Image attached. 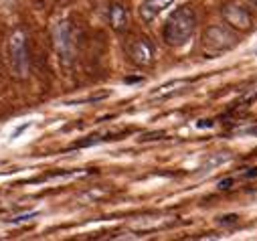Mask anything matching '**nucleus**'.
Masks as SVG:
<instances>
[{"mask_svg": "<svg viewBox=\"0 0 257 241\" xmlns=\"http://www.w3.org/2000/svg\"><path fill=\"white\" fill-rule=\"evenodd\" d=\"M160 138H166V134L164 132H154V134H144L140 140L142 142H148V140H160Z\"/></svg>", "mask_w": 257, "mask_h": 241, "instance_id": "9d476101", "label": "nucleus"}, {"mask_svg": "<svg viewBox=\"0 0 257 241\" xmlns=\"http://www.w3.org/2000/svg\"><path fill=\"white\" fill-rule=\"evenodd\" d=\"M53 39H55V49L59 53V59L63 65H71L75 61L77 55V45H75V33L69 21H61L55 31H53Z\"/></svg>", "mask_w": 257, "mask_h": 241, "instance_id": "20e7f679", "label": "nucleus"}, {"mask_svg": "<svg viewBox=\"0 0 257 241\" xmlns=\"http://www.w3.org/2000/svg\"><path fill=\"white\" fill-rule=\"evenodd\" d=\"M188 79H174V81H168L160 87H156L152 93H150V99H166V97H172V95H178L184 91V87H188Z\"/></svg>", "mask_w": 257, "mask_h": 241, "instance_id": "6e6552de", "label": "nucleus"}, {"mask_svg": "<svg viewBox=\"0 0 257 241\" xmlns=\"http://www.w3.org/2000/svg\"><path fill=\"white\" fill-rule=\"evenodd\" d=\"M235 221H237V215H227L221 219V223H235Z\"/></svg>", "mask_w": 257, "mask_h": 241, "instance_id": "2eb2a0df", "label": "nucleus"}, {"mask_svg": "<svg viewBox=\"0 0 257 241\" xmlns=\"http://www.w3.org/2000/svg\"><path fill=\"white\" fill-rule=\"evenodd\" d=\"M197 128H213V122L211 119H201V122H197Z\"/></svg>", "mask_w": 257, "mask_h": 241, "instance_id": "4468645a", "label": "nucleus"}, {"mask_svg": "<svg viewBox=\"0 0 257 241\" xmlns=\"http://www.w3.org/2000/svg\"><path fill=\"white\" fill-rule=\"evenodd\" d=\"M142 77H125V83H142Z\"/></svg>", "mask_w": 257, "mask_h": 241, "instance_id": "dca6fc26", "label": "nucleus"}, {"mask_svg": "<svg viewBox=\"0 0 257 241\" xmlns=\"http://www.w3.org/2000/svg\"><path fill=\"white\" fill-rule=\"evenodd\" d=\"M235 45H237V37L227 27H217L215 25V27H209L203 35V51L209 59L231 51Z\"/></svg>", "mask_w": 257, "mask_h": 241, "instance_id": "f03ea898", "label": "nucleus"}, {"mask_svg": "<svg viewBox=\"0 0 257 241\" xmlns=\"http://www.w3.org/2000/svg\"><path fill=\"white\" fill-rule=\"evenodd\" d=\"M107 21H109L113 31L123 33L127 29V11L121 5H111L107 11Z\"/></svg>", "mask_w": 257, "mask_h": 241, "instance_id": "1a4fd4ad", "label": "nucleus"}, {"mask_svg": "<svg viewBox=\"0 0 257 241\" xmlns=\"http://www.w3.org/2000/svg\"><path fill=\"white\" fill-rule=\"evenodd\" d=\"M239 134H247V136H257V126H249L245 130H239Z\"/></svg>", "mask_w": 257, "mask_h": 241, "instance_id": "ddd939ff", "label": "nucleus"}, {"mask_svg": "<svg viewBox=\"0 0 257 241\" xmlns=\"http://www.w3.org/2000/svg\"><path fill=\"white\" fill-rule=\"evenodd\" d=\"M39 213L37 211H33V213H29V215H21V217H15V219H9L11 223H21V221H27V219H33V217H37Z\"/></svg>", "mask_w": 257, "mask_h": 241, "instance_id": "9b49d317", "label": "nucleus"}, {"mask_svg": "<svg viewBox=\"0 0 257 241\" xmlns=\"http://www.w3.org/2000/svg\"><path fill=\"white\" fill-rule=\"evenodd\" d=\"M231 187H233V178H225V180H221V183H219V189L221 191H227Z\"/></svg>", "mask_w": 257, "mask_h": 241, "instance_id": "f8f14e48", "label": "nucleus"}, {"mask_svg": "<svg viewBox=\"0 0 257 241\" xmlns=\"http://www.w3.org/2000/svg\"><path fill=\"white\" fill-rule=\"evenodd\" d=\"M9 55H11V69H13L15 77L25 79L29 75V69H31V59H29V51H27V35H25V31L17 29L11 35Z\"/></svg>", "mask_w": 257, "mask_h": 241, "instance_id": "7ed1b4c3", "label": "nucleus"}, {"mask_svg": "<svg viewBox=\"0 0 257 241\" xmlns=\"http://www.w3.org/2000/svg\"><path fill=\"white\" fill-rule=\"evenodd\" d=\"M154 45L150 39L146 37H140L136 39L134 43H130V47H127V55H130V59L138 65V67H148L152 65L154 61Z\"/></svg>", "mask_w": 257, "mask_h": 241, "instance_id": "423d86ee", "label": "nucleus"}, {"mask_svg": "<svg viewBox=\"0 0 257 241\" xmlns=\"http://www.w3.org/2000/svg\"><path fill=\"white\" fill-rule=\"evenodd\" d=\"M223 19L227 21L229 27L239 29V31H249L253 27V19H251L249 11L237 3H227L223 7Z\"/></svg>", "mask_w": 257, "mask_h": 241, "instance_id": "39448f33", "label": "nucleus"}, {"mask_svg": "<svg viewBox=\"0 0 257 241\" xmlns=\"http://www.w3.org/2000/svg\"><path fill=\"white\" fill-rule=\"evenodd\" d=\"M195 29H197L195 11L190 7H180L168 17V21L164 25V31H162L164 43L168 47H182L195 35Z\"/></svg>", "mask_w": 257, "mask_h": 241, "instance_id": "f257e3e1", "label": "nucleus"}, {"mask_svg": "<svg viewBox=\"0 0 257 241\" xmlns=\"http://www.w3.org/2000/svg\"><path fill=\"white\" fill-rule=\"evenodd\" d=\"M172 5H174V0H144L138 9V13H140V19L144 23H152L158 19V15H162Z\"/></svg>", "mask_w": 257, "mask_h": 241, "instance_id": "0eeeda50", "label": "nucleus"}, {"mask_svg": "<svg viewBox=\"0 0 257 241\" xmlns=\"http://www.w3.org/2000/svg\"><path fill=\"white\" fill-rule=\"evenodd\" d=\"M245 176H257V168H251V172H245Z\"/></svg>", "mask_w": 257, "mask_h": 241, "instance_id": "a211bd4d", "label": "nucleus"}, {"mask_svg": "<svg viewBox=\"0 0 257 241\" xmlns=\"http://www.w3.org/2000/svg\"><path fill=\"white\" fill-rule=\"evenodd\" d=\"M29 126H31V124H25V126H21V128H19V130H17V132H15V134H13V136H11V138H13V140H15V138H17V136H19V134H21V132H23V130H27V128H29Z\"/></svg>", "mask_w": 257, "mask_h": 241, "instance_id": "f3484780", "label": "nucleus"}]
</instances>
